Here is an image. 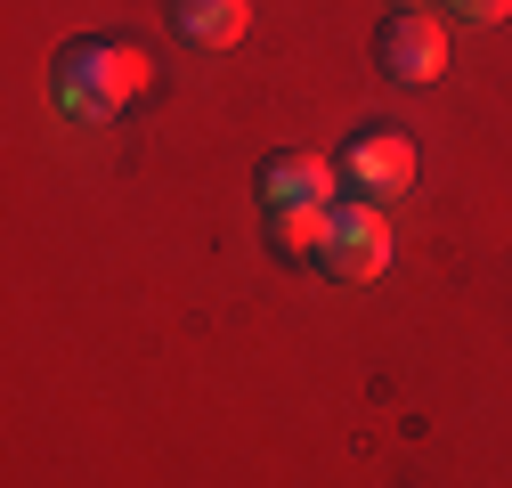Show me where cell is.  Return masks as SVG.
I'll use <instances>...</instances> for the list:
<instances>
[{
	"label": "cell",
	"mask_w": 512,
	"mask_h": 488,
	"mask_svg": "<svg viewBox=\"0 0 512 488\" xmlns=\"http://www.w3.org/2000/svg\"><path fill=\"white\" fill-rule=\"evenodd\" d=\"M147 49L139 41H66L57 49V66H49V98L66 106L74 122H106L122 114L139 90H147Z\"/></svg>",
	"instance_id": "cell-1"
},
{
	"label": "cell",
	"mask_w": 512,
	"mask_h": 488,
	"mask_svg": "<svg viewBox=\"0 0 512 488\" xmlns=\"http://www.w3.org/2000/svg\"><path fill=\"white\" fill-rule=\"evenodd\" d=\"M374 66L391 74V82H407V90L439 82V74H447V33H439V17H423V9H399L391 25L374 33Z\"/></svg>",
	"instance_id": "cell-2"
},
{
	"label": "cell",
	"mask_w": 512,
	"mask_h": 488,
	"mask_svg": "<svg viewBox=\"0 0 512 488\" xmlns=\"http://www.w3.org/2000/svg\"><path fill=\"white\" fill-rule=\"evenodd\" d=\"M326 261L334 277H350V285H366V277H382L391 269V220H382L366 196L358 204H334V228H326Z\"/></svg>",
	"instance_id": "cell-3"
},
{
	"label": "cell",
	"mask_w": 512,
	"mask_h": 488,
	"mask_svg": "<svg viewBox=\"0 0 512 488\" xmlns=\"http://www.w3.org/2000/svg\"><path fill=\"white\" fill-rule=\"evenodd\" d=\"M334 171L350 179V188H358L366 204H382V196L415 188V147H407L399 131H358V139L334 155Z\"/></svg>",
	"instance_id": "cell-4"
},
{
	"label": "cell",
	"mask_w": 512,
	"mask_h": 488,
	"mask_svg": "<svg viewBox=\"0 0 512 488\" xmlns=\"http://www.w3.org/2000/svg\"><path fill=\"white\" fill-rule=\"evenodd\" d=\"M334 163L309 155V147H277L261 163V204H334Z\"/></svg>",
	"instance_id": "cell-5"
},
{
	"label": "cell",
	"mask_w": 512,
	"mask_h": 488,
	"mask_svg": "<svg viewBox=\"0 0 512 488\" xmlns=\"http://www.w3.org/2000/svg\"><path fill=\"white\" fill-rule=\"evenodd\" d=\"M171 25H179V41H196V49H228V41H244L252 9L244 0H171Z\"/></svg>",
	"instance_id": "cell-6"
},
{
	"label": "cell",
	"mask_w": 512,
	"mask_h": 488,
	"mask_svg": "<svg viewBox=\"0 0 512 488\" xmlns=\"http://www.w3.org/2000/svg\"><path fill=\"white\" fill-rule=\"evenodd\" d=\"M326 228H334V204H269L277 261H317V253H326Z\"/></svg>",
	"instance_id": "cell-7"
},
{
	"label": "cell",
	"mask_w": 512,
	"mask_h": 488,
	"mask_svg": "<svg viewBox=\"0 0 512 488\" xmlns=\"http://www.w3.org/2000/svg\"><path fill=\"white\" fill-rule=\"evenodd\" d=\"M456 17H472V25H496V17H512V0H456Z\"/></svg>",
	"instance_id": "cell-8"
},
{
	"label": "cell",
	"mask_w": 512,
	"mask_h": 488,
	"mask_svg": "<svg viewBox=\"0 0 512 488\" xmlns=\"http://www.w3.org/2000/svg\"><path fill=\"white\" fill-rule=\"evenodd\" d=\"M391 9H423V0H391Z\"/></svg>",
	"instance_id": "cell-9"
}]
</instances>
